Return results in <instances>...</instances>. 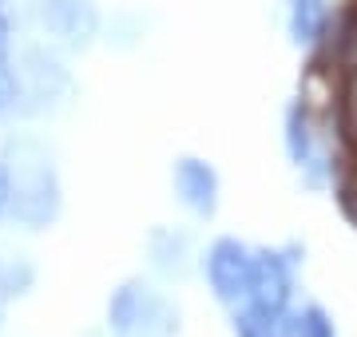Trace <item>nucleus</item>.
<instances>
[{"label":"nucleus","mask_w":357,"mask_h":337,"mask_svg":"<svg viewBox=\"0 0 357 337\" xmlns=\"http://www.w3.org/2000/svg\"><path fill=\"white\" fill-rule=\"evenodd\" d=\"M342 207H345V214H349V219H354V226H357V187H345Z\"/></svg>","instance_id":"nucleus-14"},{"label":"nucleus","mask_w":357,"mask_h":337,"mask_svg":"<svg viewBox=\"0 0 357 337\" xmlns=\"http://www.w3.org/2000/svg\"><path fill=\"white\" fill-rule=\"evenodd\" d=\"M8 44H13V24H8L4 4H0V60H8Z\"/></svg>","instance_id":"nucleus-13"},{"label":"nucleus","mask_w":357,"mask_h":337,"mask_svg":"<svg viewBox=\"0 0 357 337\" xmlns=\"http://www.w3.org/2000/svg\"><path fill=\"white\" fill-rule=\"evenodd\" d=\"M286 143H290V155L298 167H314V131H310V119L302 107H290V116H286Z\"/></svg>","instance_id":"nucleus-8"},{"label":"nucleus","mask_w":357,"mask_h":337,"mask_svg":"<svg viewBox=\"0 0 357 337\" xmlns=\"http://www.w3.org/2000/svg\"><path fill=\"white\" fill-rule=\"evenodd\" d=\"M294 290V270L290 258H282L278 250H262L255 254V285H250V301L266 306V310L282 313Z\"/></svg>","instance_id":"nucleus-3"},{"label":"nucleus","mask_w":357,"mask_h":337,"mask_svg":"<svg viewBox=\"0 0 357 337\" xmlns=\"http://www.w3.org/2000/svg\"><path fill=\"white\" fill-rule=\"evenodd\" d=\"M234 334L238 337H282V313L250 301V306H243L234 313Z\"/></svg>","instance_id":"nucleus-7"},{"label":"nucleus","mask_w":357,"mask_h":337,"mask_svg":"<svg viewBox=\"0 0 357 337\" xmlns=\"http://www.w3.org/2000/svg\"><path fill=\"white\" fill-rule=\"evenodd\" d=\"M326 28V4L321 0H290V32L298 44H314Z\"/></svg>","instance_id":"nucleus-6"},{"label":"nucleus","mask_w":357,"mask_h":337,"mask_svg":"<svg viewBox=\"0 0 357 337\" xmlns=\"http://www.w3.org/2000/svg\"><path fill=\"white\" fill-rule=\"evenodd\" d=\"M112 325L123 337H135V334L143 337V334H151L155 325H167V310L155 294H147L139 285H128L112 301Z\"/></svg>","instance_id":"nucleus-2"},{"label":"nucleus","mask_w":357,"mask_h":337,"mask_svg":"<svg viewBox=\"0 0 357 337\" xmlns=\"http://www.w3.org/2000/svg\"><path fill=\"white\" fill-rule=\"evenodd\" d=\"M44 20L52 32L72 40H84L96 32V8L88 0H44Z\"/></svg>","instance_id":"nucleus-5"},{"label":"nucleus","mask_w":357,"mask_h":337,"mask_svg":"<svg viewBox=\"0 0 357 337\" xmlns=\"http://www.w3.org/2000/svg\"><path fill=\"white\" fill-rule=\"evenodd\" d=\"M8 198H13V187H8V171L0 167V214H4V207H8Z\"/></svg>","instance_id":"nucleus-15"},{"label":"nucleus","mask_w":357,"mask_h":337,"mask_svg":"<svg viewBox=\"0 0 357 337\" xmlns=\"http://www.w3.org/2000/svg\"><path fill=\"white\" fill-rule=\"evenodd\" d=\"M4 298H8V285H4V274H0V313H4Z\"/></svg>","instance_id":"nucleus-16"},{"label":"nucleus","mask_w":357,"mask_h":337,"mask_svg":"<svg viewBox=\"0 0 357 337\" xmlns=\"http://www.w3.org/2000/svg\"><path fill=\"white\" fill-rule=\"evenodd\" d=\"M337 127L349 151H357V68L345 76L342 95H337Z\"/></svg>","instance_id":"nucleus-9"},{"label":"nucleus","mask_w":357,"mask_h":337,"mask_svg":"<svg viewBox=\"0 0 357 337\" xmlns=\"http://www.w3.org/2000/svg\"><path fill=\"white\" fill-rule=\"evenodd\" d=\"M175 187H178V198L191 210H199V214H211V210H215L218 179L203 159H178L175 163Z\"/></svg>","instance_id":"nucleus-4"},{"label":"nucleus","mask_w":357,"mask_h":337,"mask_svg":"<svg viewBox=\"0 0 357 337\" xmlns=\"http://www.w3.org/2000/svg\"><path fill=\"white\" fill-rule=\"evenodd\" d=\"M282 337H333V322L318 306H310L302 313H290L282 318Z\"/></svg>","instance_id":"nucleus-10"},{"label":"nucleus","mask_w":357,"mask_h":337,"mask_svg":"<svg viewBox=\"0 0 357 337\" xmlns=\"http://www.w3.org/2000/svg\"><path fill=\"white\" fill-rule=\"evenodd\" d=\"M206 278L222 301H238L250 298V285H255V254L234 242V238H218L211 254H206Z\"/></svg>","instance_id":"nucleus-1"},{"label":"nucleus","mask_w":357,"mask_h":337,"mask_svg":"<svg viewBox=\"0 0 357 337\" xmlns=\"http://www.w3.org/2000/svg\"><path fill=\"white\" fill-rule=\"evenodd\" d=\"M337 60H342L349 72L357 68V13H349L337 28Z\"/></svg>","instance_id":"nucleus-11"},{"label":"nucleus","mask_w":357,"mask_h":337,"mask_svg":"<svg viewBox=\"0 0 357 337\" xmlns=\"http://www.w3.org/2000/svg\"><path fill=\"white\" fill-rule=\"evenodd\" d=\"M13 100H16V79H13V72H8V64L0 60V116L13 107Z\"/></svg>","instance_id":"nucleus-12"}]
</instances>
